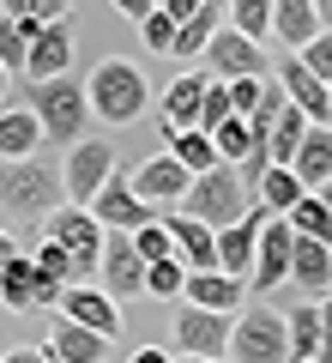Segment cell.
Returning a JSON list of instances; mask_svg holds the SVG:
<instances>
[{"label":"cell","mask_w":332,"mask_h":363,"mask_svg":"<svg viewBox=\"0 0 332 363\" xmlns=\"http://www.w3.org/2000/svg\"><path fill=\"white\" fill-rule=\"evenodd\" d=\"M284 333H290V363H320V303L284 309Z\"/></svg>","instance_id":"obj_29"},{"label":"cell","mask_w":332,"mask_h":363,"mask_svg":"<svg viewBox=\"0 0 332 363\" xmlns=\"http://www.w3.org/2000/svg\"><path fill=\"white\" fill-rule=\"evenodd\" d=\"M18 255V236H6V230H0V272H6V260H13Z\"/></svg>","instance_id":"obj_49"},{"label":"cell","mask_w":332,"mask_h":363,"mask_svg":"<svg viewBox=\"0 0 332 363\" xmlns=\"http://www.w3.org/2000/svg\"><path fill=\"white\" fill-rule=\"evenodd\" d=\"M224 13H230L236 37H248V43H266L272 37V0H230Z\"/></svg>","instance_id":"obj_34"},{"label":"cell","mask_w":332,"mask_h":363,"mask_svg":"<svg viewBox=\"0 0 332 363\" xmlns=\"http://www.w3.org/2000/svg\"><path fill=\"white\" fill-rule=\"evenodd\" d=\"M230 321H236V315H212V309L181 303V309H176V351H181V357H224V351H230ZM224 363H230V357H224Z\"/></svg>","instance_id":"obj_10"},{"label":"cell","mask_w":332,"mask_h":363,"mask_svg":"<svg viewBox=\"0 0 332 363\" xmlns=\"http://www.w3.org/2000/svg\"><path fill=\"white\" fill-rule=\"evenodd\" d=\"M0 363H49V351L42 345H13V351H0Z\"/></svg>","instance_id":"obj_45"},{"label":"cell","mask_w":332,"mask_h":363,"mask_svg":"<svg viewBox=\"0 0 332 363\" xmlns=\"http://www.w3.org/2000/svg\"><path fill=\"white\" fill-rule=\"evenodd\" d=\"M109 345H115V339L91 333V327H73V321H61V315H55L49 339H42L49 363H103V357H109Z\"/></svg>","instance_id":"obj_21"},{"label":"cell","mask_w":332,"mask_h":363,"mask_svg":"<svg viewBox=\"0 0 332 363\" xmlns=\"http://www.w3.org/2000/svg\"><path fill=\"white\" fill-rule=\"evenodd\" d=\"M151 6H164V0H151Z\"/></svg>","instance_id":"obj_54"},{"label":"cell","mask_w":332,"mask_h":363,"mask_svg":"<svg viewBox=\"0 0 332 363\" xmlns=\"http://www.w3.org/2000/svg\"><path fill=\"white\" fill-rule=\"evenodd\" d=\"M302 194H308V188L296 182V169H284V164H272L266 176H260V188H254V200H260V212H266V218H284Z\"/></svg>","instance_id":"obj_30"},{"label":"cell","mask_w":332,"mask_h":363,"mask_svg":"<svg viewBox=\"0 0 332 363\" xmlns=\"http://www.w3.org/2000/svg\"><path fill=\"white\" fill-rule=\"evenodd\" d=\"M127 363H169V351H164V345H139Z\"/></svg>","instance_id":"obj_48"},{"label":"cell","mask_w":332,"mask_h":363,"mask_svg":"<svg viewBox=\"0 0 332 363\" xmlns=\"http://www.w3.org/2000/svg\"><path fill=\"white\" fill-rule=\"evenodd\" d=\"M181 303H193V309H212V315H242L248 309V285L242 279H230V272H188V291H181Z\"/></svg>","instance_id":"obj_18"},{"label":"cell","mask_w":332,"mask_h":363,"mask_svg":"<svg viewBox=\"0 0 332 363\" xmlns=\"http://www.w3.org/2000/svg\"><path fill=\"white\" fill-rule=\"evenodd\" d=\"M205 85H212L205 73H181V79H169V85H164V104H157V133H164V145L176 140V133L200 128V104H205Z\"/></svg>","instance_id":"obj_14"},{"label":"cell","mask_w":332,"mask_h":363,"mask_svg":"<svg viewBox=\"0 0 332 363\" xmlns=\"http://www.w3.org/2000/svg\"><path fill=\"white\" fill-rule=\"evenodd\" d=\"M320 200H326V212H332V182H326V188H320Z\"/></svg>","instance_id":"obj_53"},{"label":"cell","mask_w":332,"mask_h":363,"mask_svg":"<svg viewBox=\"0 0 332 363\" xmlns=\"http://www.w3.org/2000/svg\"><path fill=\"white\" fill-rule=\"evenodd\" d=\"M42 25H30V18H0V67L6 73H25V55L30 43H37Z\"/></svg>","instance_id":"obj_33"},{"label":"cell","mask_w":332,"mask_h":363,"mask_svg":"<svg viewBox=\"0 0 332 363\" xmlns=\"http://www.w3.org/2000/svg\"><path fill=\"white\" fill-rule=\"evenodd\" d=\"M73 49H79L73 18L42 25L37 43H30V55H25V79H61V73H73Z\"/></svg>","instance_id":"obj_17"},{"label":"cell","mask_w":332,"mask_h":363,"mask_svg":"<svg viewBox=\"0 0 332 363\" xmlns=\"http://www.w3.org/2000/svg\"><path fill=\"white\" fill-rule=\"evenodd\" d=\"M164 230H169L176 260L188 272H212L217 267V230H205L200 218H188V212H164Z\"/></svg>","instance_id":"obj_19"},{"label":"cell","mask_w":332,"mask_h":363,"mask_svg":"<svg viewBox=\"0 0 332 363\" xmlns=\"http://www.w3.org/2000/svg\"><path fill=\"white\" fill-rule=\"evenodd\" d=\"M248 206H254V194L242 188V176H236V164H217L205 169V176L188 182V194H181L176 212H188V218H200L205 230H230V224L248 218Z\"/></svg>","instance_id":"obj_4"},{"label":"cell","mask_w":332,"mask_h":363,"mask_svg":"<svg viewBox=\"0 0 332 363\" xmlns=\"http://www.w3.org/2000/svg\"><path fill=\"white\" fill-rule=\"evenodd\" d=\"M290 285H302V297H308V303L326 297V291H332V242H308V236H296Z\"/></svg>","instance_id":"obj_22"},{"label":"cell","mask_w":332,"mask_h":363,"mask_svg":"<svg viewBox=\"0 0 332 363\" xmlns=\"http://www.w3.org/2000/svg\"><path fill=\"white\" fill-rule=\"evenodd\" d=\"M260 224H266V212L248 206L242 224H230V230H217V272H230V279H242L254 272V248H260Z\"/></svg>","instance_id":"obj_20"},{"label":"cell","mask_w":332,"mask_h":363,"mask_svg":"<svg viewBox=\"0 0 332 363\" xmlns=\"http://www.w3.org/2000/svg\"><path fill=\"white\" fill-rule=\"evenodd\" d=\"M230 116H236V109H230V85H217V79H212V85H205V104H200V133H212L217 121H230Z\"/></svg>","instance_id":"obj_42"},{"label":"cell","mask_w":332,"mask_h":363,"mask_svg":"<svg viewBox=\"0 0 332 363\" xmlns=\"http://www.w3.org/2000/svg\"><path fill=\"white\" fill-rule=\"evenodd\" d=\"M308 128H314V121H308L302 109H296L290 97H284V109L272 116V133H266V157H272V164H284V169H290V157H296V145L308 140Z\"/></svg>","instance_id":"obj_28"},{"label":"cell","mask_w":332,"mask_h":363,"mask_svg":"<svg viewBox=\"0 0 332 363\" xmlns=\"http://www.w3.org/2000/svg\"><path fill=\"white\" fill-rule=\"evenodd\" d=\"M224 6H230V0H224Z\"/></svg>","instance_id":"obj_55"},{"label":"cell","mask_w":332,"mask_h":363,"mask_svg":"<svg viewBox=\"0 0 332 363\" xmlns=\"http://www.w3.org/2000/svg\"><path fill=\"white\" fill-rule=\"evenodd\" d=\"M230 363H290V333H284V315L272 303H248L230 321Z\"/></svg>","instance_id":"obj_5"},{"label":"cell","mask_w":332,"mask_h":363,"mask_svg":"<svg viewBox=\"0 0 332 363\" xmlns=\"http://www.w3.org/2000/svg\"><path fill=\"white\" fill-rule=\"evenodd\" d=\"M176 363H224V357H176Z\"/></svg>","instance_id":"obj_51"},{"label":"cell","mask_w":332,"mask_h":363,"mask_svg":"<svg viewBox=\"0 0 332 363\" xmlns=\"http://www.w3.org/2000/svg\"><path fill=\"white\" fill-rule=\"evenodd\" d=\"M25 109L37 116L42 140L49 145H79L91 128V104H85V85H79L73 73L61 79H30L25 85Z\"/></svg>","instance_id":"obj_3"},{"label":"cell","mask_w":332,"mask_h":363,"mask_svg":"<svg viewBox=\"0 0 332 363\" xmlns=\"http://www.w3.org/2000/svg\"><path fill=\"white\" fill-rule=\"evenodd\" d=\"M284 224H290L296 236H308V242H332V212L320 194H302L290 212H284Z\"/></svg>","instance_id":"obj_32"},{"label":"cell","mask_w":332,"mask_h":363,"mask_svg":"<svg viewBox=\"0 0 332 363\" xmlns=\"http://www.w3.org/2000/svg\"><path fill=\"white\" fill-rule=\"evenodd\" d=\"M0 109H6V67H0Z\"/></svg>","instance_id":"obj_52"},{"label":"cell","mask_w":332,"mask_h":363,"mask_svg":"<svg viewBox=\"0 0 332 363\" xmlns=\"http://www.w3.org/2000/svg\"><path fill=\"white\" fill-rule=\"evenodd\" d=\"M320 13H314V0H272V37L284 43V49H308V43L320 37Z\"/></svg>","instance_id":"obj_23"},{"label":"cell","mask_w":332,"mask_h":363,"mask_svg":"<svg viewBox=\"0 0 332 363\" xmlns=\"http://www.w3.org/2000/svg\"><path fill=\"white\" fill-rule=\"evenodd\" d=\"M169 157H176L188 176H205V169H217V145H212V133H200V128H188V133H176V140L164 145Z\"/></svg>","instance_id":"obj_31"},{"label":"cell","mask_w":332,"mask_h":363,"mask_svg":"<svg viewBox=\"0 0 332 363\" xmlns=\"http://www.w3.org/2000/svg\"><path fill=\"white\" fill-rule=\"evenodd\" d=\"M127 182H133V194H139L145 206H151L157 218H164L169 206H181V194H188V182H193V176H188V169H181L169 152H157V157H145V164L133 169Z\"/></svg>","instance_id":"obj_12"},{"label":"cell","mask_w":332,"mask_h":363,"mask_svg":"<svg viewBox=\"0 0 332 363\" xmlns=\"http://www.w3.org/2000/svg\"><path fill=\"white\" fill-rule=\"evenodd\" d=\"M37 285H42V272L37 260L18 248L13 260H6V272H0V309H13V315H30L37 309Z\"/></svg>","instance_id":"obj_25"},{"label":"cell","mask_w":332,"mask_h":363,"mask_svg":"<svg viewBox=\"0 0 332 363\" xmlns=\"http://www.w3.org/2000/svg\"><path fill=\"white\" fill-rule=\"evenodd\" d=\"M320 363H332V291L320 297Z\"/></svg>","instance_id":"obj_44"},{"label":"cell","mask_w":332,"mask_h":363,"mask_svg":"<svg viewBox=\"0 0 332 363\" xmlns=\"http://www.w3.org/2000/svg\"><path fill=\"white\" fill-rule=\"evenodd\" d=\"M133 248H139V260H145V267H157V260H176V242H169L164 218L139 224V230H133Z\"/></svg>","instance_id":"obj_39"},{"label":"cell","mask_w":332,"mask_h":363,"mask_svg":"<svg viewBox=\"0 0 332 363\" xmlns=\"http://www.w3.org/2000/svg\"><path fill=\"white\" fill-rule=\"evenodd\" d=\"M61 206H67V182H61V164H55V157L0 164V212H18L25 224H42Z\"/></svg>","instance_id":"obj_2"},{"label":"cell","mask_w":332,"mask_h":363,"mask_svg":"<svg viewBox=\"0 0 332 363\" xmlns=\"http://www.w3.org/2000/svg\"><path fill=\"white\" fill-rule=\"evenodd\" d=\"M181 291H188V267H181V260H157V267H145V297L181 303Z\"/></svg>","instance_id":"obj_36"},{"label":"cell","mask_w":332,"mask_h":363,"mask_svg":"<svg viewBox=\"0 0 332 363\" xmlns=\"http://www.w3.org/2000/svg\"><path fill=\"white\" fill-rule=\"evenodd\" d=\"M97 285L109 291L115 303H127V297H145V260H139V248H133V236H109V242H103V260H97Z\"/></svg>","instance_id":"obj_13"},{"label":"cell","mask_w":332,"mask_h":363,"mask_svg":"<svg viewBox=\"0 0 332 363\" xmlns=\"http://www.w3.org/2000/svg\"><path fill=\"white\" fill-rule=\"evenodd\" d=\"M42 145V128L25 104L18 109H0V164H18V157H37Z\"/></svg>","instance_id":"obj_26"},{"label":"cell","mask_w":332,"mask_h":363,"mask_svg":"<svg viewBox=\"0 0 332 363\" xmlns=\"http://www.w3.org/2000/svg\"><path fill=\"white\" fill-rule=\"evenodd\" d=\"M42 236H49V242H61L67 255H73L79 279H85V272H97L103 242H109V230H103V224L91 218L85 206H61V212H49V218H42Z\"/></svg>","instance_id":"obj_6"},{"label":"cell","mask_w":332,"mask_h":363,"mask_svg":"<svg viewBox=\"0 0 332 363\" xmlns=\"http://www.w3.org/2000/svg\"><path fill=\"white\" fill-rule=\"evenodd\" d=\"M272 79H278V91L290 97L296 109H302L308 121H314V128H332V85H320V79L308 73L296 55H284V61L272 67Z\"/></svg>","instance_id":"obj_15"},{"label":"cell","mask_w":332,"mask_h":363,"mask_svg":"<svg viewBox=\"0 0 332 363\" xmlns=\"http://www.w3.org/2000/svg\"><path fill=\"white\" fill-rule=\"evenodd\" d=\"M296 61H302L308 73L320 79V85H332V30H320V37L308 43V49H296Z\"/></svg>","instance_id":"obj_41"},{"label":"cell","mask_w":332,"mask_h":363,"mask_svg":"<svg viewBox=\"0 0 332 363\" xmlns=\"http://www.w3.org/2000/svg\"><path fill=\"white\" fill-rule=\"evenodd\" d=\"M109 6H115V13H121V18H133V25H139V18H145V13H157L151 0H109Z\"/></svg>","instance_id":"obj_46"},{"label":"cell","mask_w":332,"mask_h":363,"mask_svg":"<svg viewBox=\"0 0 332 363\" xmlns=\"http://www.w3.org/2000/svg\"><path fill=\"white\" fill-rule=\"evenodd\" d=\"M290 255H296V230L284 218H266V224H260V248H254L248 285H254L260 297H272L278 285H290Z\"/></svg>","instance_id":"obj_9"},{"label":"cell","mask_w":332,"mask_h":363,"mask_svg":"<svg viewBox=\"0 0 332 363\" xmlns=\"http://www.w3.org/2000/svg\"><path fill=\"white\" fill-rule=\"evenodd\" d=\"M30 260H37V272H42V279H55V285H79V267H73V255H67L61 242H49V236L37 242V255H30Z\"/></svg>","instance_id":"obj_38"},{"label":"cell","mask_w":332,"mask_h":363,"mask_svg":"<svg viewBox=\"0 0 332 363\" xmlns=\"http://www.w3.org/2000/svg\"><path fill=\"white\" fill-rule=\"evenodd\" d=\"M314 13H320V25L332 30V0H314Z\"/></svg>","instance_id":"obj_50"},{"label":"cell","mask_w":332,"mask_h":363,"mask_svg":"<svg viewBox=\"0 0 332 363\" xmlns=\"http://www.w3.org/2000/svg\"><path fill=\"white\" fill-rule=\"evenodd\" d=\"M109 176H115V145H109V140H79V145H67L61 182H67V194H73V206H91L97 188H103Z\"/></svg>","instance_id":"obj_7"},{"label":"cell","mask_w":332,"mask_h":363,"mask_svg":"<svg viewBox=\"0 0 332 363\" xmlns=\"http://www.w3.org/2000/svg\"><path fill=\"white\" fill-rule=\"evenodd\" d=\"M61 321L91 327V333H103V339H121L127 315H121V303L103 285H85V279H79V285H67V297H61Z\"/></svg>","instance_id":"obj_11"},{"label":"cell","mask_w":332,"mask_h":363,"mask_svg":"<svg viewBox=\"0 0 332 363\" xmlns=\"http://www.w3.org/2000/svg\"><path fill=\"white\" fill-rule=\"evenodd\" d=\"M6 18H30V25H55V18H73V0H0Z\"/></svg>","instance_id":"obj_37"},{"label":"cell","mask_w":332,"mask_h":363,"mask_svg":"<svg viewBox=\"0 0 332 363\" xmlns=\"http://www.w3.org/2000/svg\"><path fill=\"white\" fill-rule=\"evenodd\" d=\"M260 91H266V79H230V109H236V116H254Z\"/></svg>","instance_id":"obj_43"},{"label":"cell","mask_w":332,"mask_h":363,"mask_svg":"<svg viewBox=\"0 0 332 363\" xmlns=\"http://www.w3.org/2000/svg\"><path fill=\"white\" fill-rule=\"evenodd\" d=\"M200 6H205V0H164V13L176 18V25H188V18L200 13Z\"/></svg>","instance_id":"obj_47"},{"label":"cell","mask_w":332,"mask_h":363,"mask_svg":"<svg viewBox=\"0 0 332 363\" xmlns=\"http://www.w3.org/2000/svg\"><path fill=\"white\" fill-rule=\"evenodd\" d=\"M212 145H217V164H242V157L254 152V133H248L242 116H230V121H217V128H212Z\"/></svg>","instance_id":"obj_35"},{"label":"cell","mask_w":332,"mask_h":363,"mask_svg":"<svg viewBox=\"0 0 332 363\" xmlns=\"http://www.w3.org/2000/svg\"><path fill=\"white\" fill-rule=\"evenodd\" d=\"M0 18H6V13H0Z\"/></svg>","instance_id":"obj_56"},{"label":"cell","mask_w":332,"mask_h":363,"mask_svg":"<svg viewBox=\"0 0 332 363\" xmlns=\"http://www.w3.org/2000/svg\"><path fill=\"white\" fill-rule=\"evenodd\" d=\"M290 169H296V182H302L308 194H320L332 182V128H308V140L296 145Z\"/></svg>","instance_id":"obj_24"},{"label":"cell","mask_w":332,"mask_h":363,"mask_svg":"<svg viewBox=\"0 0 332 363\" xmlns=\"http://www.w3.org/2000/svg\"><path fill=\"white\" fill-rule=\"evenodd\" d=\"M85 104H91V121H109V128H133V121L151 109V85L133 61L109 55V61L91 67L85 79Z\"/></svg>","instance_id":"obj_1"},{"label":"cell","mask_w":332,"mask_h":363,"mask_svg":"<svg viewBox=\"0 0 332 363\" xmlns=\"http://www.w3.org/2000/svg\"><path fill=\"white\" fill-rule=\"evenodd\" d=\"M85 212H91V218H97V224H103L109 236H133L139 224H151V218H157V212L145 206L139 194H133V182L121 176V169H115V176H109V182L97 188V200H91Z\"/></svg>","instance_id":"obj_8"},{"label":"cell","mask_w":332,"mask_h":363,"mask_svg":"<svg viewBox=\"0 0 332 363\" xmlns=\"http://www.w3.org/2000/svg\"><path fill=\"white\" fill-rule=\"evenodd\" d=\"M217 30H224V0H205L188 25H176V49H169V55H176V61H200L205 43H212Z\"/></svg>","instance_id":"obj_27"},{"label":"cell","mask_w":332,"mask_h":363,"mask_svg":"<svg viewBox=\"0 0 332 363\" xmlns=\"http://www.w3.org/2000/svg\"><path fill=\"white\" fill-rule=\"evenodd\" d=\"M139 43H145L151 55H169V49H176V18H169L164 6L145 13V18H139Z\"/></svg>","instance_id":"obj_40"},{"label":"cell","mask_w":332,"mask_h":363,"mask_svg":"<svg viewBox=\"0 0 332 363\" xmlns=\"http://www.w3.org/2000/svg\"><path fill=\"white\" fill-rule=\"evenodd\" d=\"M200 61L217 67V85H230V79H266V49H260V43H248V37H236L230 25L205 43Z\"/></svg>","instance_id":"obj_16"}]
</instances>
